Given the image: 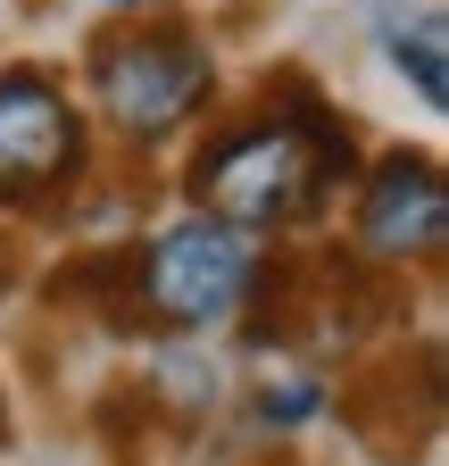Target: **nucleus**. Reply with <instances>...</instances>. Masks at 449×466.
<instances>
[{"label": "nucleus", "mask_w": 449, "mask_h": 466, "mask_svg": "<svg viewBox=\"0 0 449 466\" xmlns=\"http://www.w3.org/2000/svg\"><path fill=\"white\" fill-rule=\"evenodd\" d=\"M350 184H358V134L300 76L266 84L258 116L216 126L192 150V175H184L192 208L242 225V233H292L324 200H342Z\"/></svg>", "instance_id": "nucleus-1"}, {"label": "nucleus", "mask_w": 449, "mask_h": 466, "mask_svg": "<svg viewBox=\"0 0 449 466\" xmlns=\"http://www.w3.org/2000/svg\"><path fill=\"white\" fill-rule=\"evenodd\" d=\"M84 92L92 116L117 142L150 150V142H175L192 134L208 100H216V50L175 25V17H142V25H108L84 58Z\"/></svg>", "instance_id": "nucleus-2"}, {"label": "nucleus", "mask_w": 449, "mask_h": 466, "mask_svg": "<svg viewBox=\"0 0 449 466\" xmlns=\"http://www.w3.org/2000/svg\"><path fill=\"white\" fill-rule=\"evenodd\" d=\"M266 275V242L242 225H224L208 208L158 225L150 242H134V325L158 333H234L250 317V291Z\"/></svg>", "instance_id": "nucleus-3"}, {"label": "nucleus", "mask_w": 449, "mask_h": 466, "mask_svg": "<svg viewBox=\"0 0 449 466\" xmlns=\"http://www.w3.org/2000/svg\"><path fill=\"white\" fill-rule=\"evenodd\" d=\"M92 167V126L59 67H9L0 76V217L59 208Z\"/></svg>", "instance_id": "nucleus-4"}, {"label": "nucleus", "mask_w": 449, "mask_h": 466, "mask_svg": "<svg viewBox=\"0 0 449 466\" xmlns=\"http://www.w3.org/2000/svg\"><path fill=\"white\" fill-rule=\"evenodd\" d=\"M358 242L350 258L358 267H383V275H408V267H433L441 242H449V184H441V158L424 150H383L374 167H358Z\"/></svg>", "instance_id": "nucleus-5"}, {"label": "nucleus", "mask_w": 449, "mask_h": 466, "mask_svg": "<svg viewBox=\"0 0 449 466\" xmlns=\"http://www.w3.org/2000/svg\"><path fill=\"white\" fill-rule=\"evenodd\" d=\"M324 375L316 367H300V359H284V367H266L258 383H250V425L258 433H274V441H292L300 425H316L324 417Z\"/></svg>", "instance_id": "nucleus-6"}, {"label": "nucleus", "mask_w": 449, "mask_h": 466, "mask_svg": "<svg viewBox=\"0 0 449 466\" xmlns=\"http://www.w3.org/2000/svg\"><path fill=\"white\" fill-rule=\"evenodd\" d=\"M383 50H391V67L416 84V100L441 116L449 108V25H441V9H416V25L400 17V25L383 34Z\"/></svg>", "instance_id": "nucleus-7"}, {"label": "nucleus", "mask_w": 449, "mask_h": 466, "mask_svg": "<svg viewBox=\"0 0 449 466\" xmlns=\"http://www.w3.org/2000/svg\"><path fill=\"white\" fill-rule=\"evenodd\" d=\"M100 9H125V17H150V9H166V0H100Z\"/></svg>", "instance_id": "nucleus-8"}, {"label": "nucleus", "mask_w": 449, "mask_h": 466, "mask_svg": "<svg viewBox=\"0 0 449 466\" xmlns=\"http://www.w3.org/2000/svg\"><path fill=\"white\" fill-rule=\"evenodd\" d=\"M0 441H9V400H0Z\"/></svg>", "instance_id": "nucleus-9"}]
</instances>
